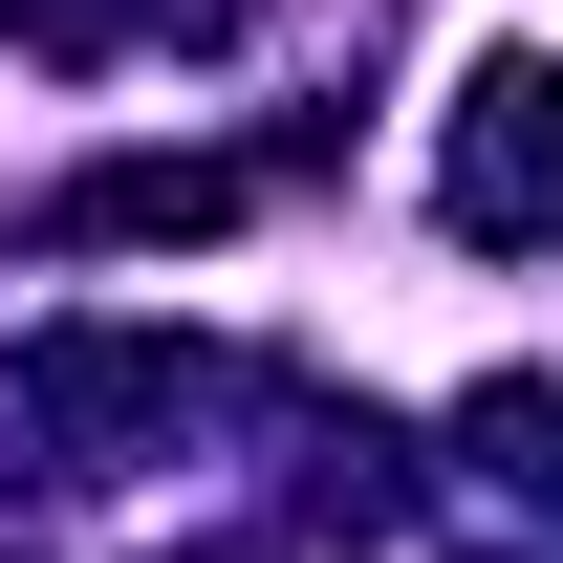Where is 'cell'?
Here are the masks:
<instances>
[{
	"label": "cell",
	"mask_w": 563,
	"mask_h": 563,
	"mask_svg": "<svg viewBox=\"0 0 563 563\" xmlns=\"http://www.w3.org/2000/svg\"><path fill=\"white\" fill-rule=\"evenodd\" d=\"M455 239H563V66H477L455 87Z\"/></svg>",
	"instance_id": "6da1fadb"
},
{
	"label": "cell",
	"mask_w": 563,
	"mask_h": 563,
	"mask_svg": "<svg viewBox=\"0 0 563 563\" xmlns=\"http://www.w3.org/2000/svg\"><path fill=\"white\" fill-rule=\"evenodd\" d=\"M22 390H44L66 433H196V390H217V368H196V347H109V325H87V347H44Z\"/></svg>",
	"instance_id": "7a4b0ae2"
},
{
	"label": "cell",
	"mask_w": 563,
	"mask_h": 563,
	"mask_svg": "<svg viewBox=\"0 0 563 563\" xmlns=\"http://www.w3.org/2000/svg\"><path fill=\"white\" fill-rule=\"evenodd\" d=\"M239 217V174H196V152H131V174H87L44 239H217Z\"/></svg>",
	"instance_id": "3957f363"
},
{
	"label": "cell",
	"mask_w": 563,
	"mask_h": 563,
	"mask_svg": "<svg viewBox=\"0 0 563 563\" xmlns=\"http://www.w3.org/2000/svg\"><path fill=\"white\" fill-rule=\"evenodd\" d=\"M196 563H239V542H196Z\"/></svg>",
	"instance_id": "277c9868"
}]
</instances>
